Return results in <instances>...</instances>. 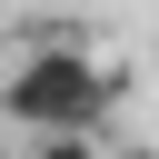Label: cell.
Wrapping results in <instances>:
<instances>
[{"label": "cell", "mask_w": 159, "mask_h": 159, "mask_svg": "<svg viewBox=\"0 0 159 159\" xmlns=\"http://www.w3.org/2000/svg\"><path fill=\"white\" fill-rule=\"evenodd\" d=\"M119 99V70L89 50V40H40L0 70V109L20 129H99Z\"/></svg>", "instance_id": "1"}, {"label": "cell", "mask_w": 159, "mask_h": 159, "mask_svg": "<svg viewBox=\"0 0 159 159\" xmlns=\"http://www.w3.org/2000/svg\"><path fill=\"white\" fill-rule=\"evenodd\" d=\"M20 159H99V129H30Z\"/></svg>", "instance_id": "2"}, {"label": "cell", "mask_w": 159, "mask_h": 159, "mask_svg": "<svg viewBox=\"0 0 159 159\" xmlns=\"http://www.w3.org/2000/svg\"><path fill=\"white\" fill-rule=\"evenodd\" d=\"M99 159H159V149H99Z\"/></svg>", "instance_id": "3"}]
</instances>
